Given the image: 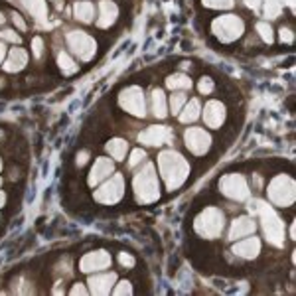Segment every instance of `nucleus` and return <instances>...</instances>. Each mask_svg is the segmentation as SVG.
<instances>
[{
  "label": "nucleus",
  "instance_id": "f257e3e1",
  "mask_svg": "<svg viewBox=\"0 0 296 296\" xmlns=\"http://www.w3.org/2000/svg\"><path fill=\"white\" fill-rule=\"evenodd\" d=\"M158 170L168 190H178L190 176V162L176 150H164L158 156Z\"/></svg>",
  "mask_w": 296,
  "mask_h": 296
},
{
  "label": "nucleus",
  "instance_id": "f03ea898",
  "mask_svg": "<svg viewBox=\"0 0 296 296\" xmlns=\"http://www.w3.org/2000/svg\"><path fill=\"white\" fill-rule=\"evenodd\" d=\"M251 211H255V213L259 215L263 231H265L269 243L280 247V245L284 243V223H282V219L277 215V211L267 204V202H261V200H255V202L251 204Z\"/></svg>",
  "mask_w": 296,
  "mask_h": 296
},
{
  "label": "nucleus",
  "instance_id": "7ed1b4c3",
  "mask_svg": "<svg viewBox=\"0 0 296 296\" xmlns=\"http://www.w3.org/2000/svg\"><path fill=\"white\" fill-rule=\"evenodd\" d=\"M132 188H134L136 200L140 204H152L160 198V186H158V176H156L154 164L148 162L146 166L134 176Z\"/></svg>",
  "mask_w": 296,
  "mask_h": 296
},
{
  "label": "nucleus",
  "instance_id": "20e7f679",
  "mask_svg": "<svg viewBox=\"0 0 296 296\" xmlns=\"http://www.w3.org/2000/svg\"><path fill=\"white\" fill-rule=\"evenodd\" d=\"M223 227H225V215H223L221 209H217V207H205L204 211L196 217V221H194L196 233L205 237V239L219 237Z\"/></svg>",
  "mask_w": 296,
  "mask_h": 296
},
{
  "label": "nucleus",
  "instance_id": "39448f33",
  "mask_svg": "<svg viewBox=\"0 0 296 296\" xmlns=\"http://www.w3.org/2000/svg\"><path fill=\"white\" fill-rule=\"evenodd\" d=\"M269 200L271 204L280 205V207H288V205L294 204L296 198V184L294 180L286 174H280L277 178H273V182L269 184Z\"/></svg>",
  "mask_w": 296,
  "mask_h": 296
},
{
  "label": "nucleus",
  "instance_id": "423d86ee",
  "mask_svg": "<svg viewBox=\"0 0 296 296\" xmlns=\"http://www.w3.org/2000/svg\"><path fill=\"white\" fill-rule=\"evenodd\" d=\"M211 32L215 34V38H219L221 42L229 44V42H235L237 38L243 36L245 24L235 14H225V16H219V18H215L211 22Z\"/></svg>",
  "mask_w": 296,
  "mask_h": 296
},
{
  "label": "nucleus",
  "instance_id": "0eeeda50",
  "mask_svg": "<svg viewBox=\"0 0 296 296\" xmlns=\"http://www.w3.org/2000/svg\"><path fill=\"white\" fill-rule=\"evenodd\" d=\"M65 40H67V48L71 50V54H75L81 61H89L95 56V52H97L95 40L89 34L81 32V30H71L65 36Z\"/></svg>",
  "mask_w": 296,
  "mask_h": 296
},
{
  "label": "nucleus",
  "instance_id": "6e6552de",
  "mask_svg": "<svg viewBox=\"0 0 296 296\" xmlns=\"http://www.w3.org/2000/svg\"><path fill=\"white\" fill-rule=\"evenodd\" d=\"M123 196H125V178H123V174H115V172L111 174V178L95 192V200L105 205L117 204Z\"/></svg>",
  "mask_w": 296,
  "mask_h": 296
},
{
  "label": "nucleus",
  "instance_id": "1a4fd4ad",
  "mask_svg": "<svg viewBox=\"0 0 296 296\" xmlns=\"http://www.w3.org/2000/svg\"><path fill=\"white\" fill-rule=\"evenodd\" d=\"M219 190L223 196L235 202H245L251 196V190L247 186V180L241 174H225L219 180Z\"/></svg>",
  "mask_w": 296,
  "mask_h": 296
},
{
  "label": "nucleus",
  "instance_id": "9d476101",
  "mask_svg": "<svg viewBox=\"0 0 296 296\" xmlns=\"http://www.w3.org/2000/svg\"><path fill=\"white\" fill-rule=\"evenodd\" d=\"M119 105H121L127 113L134 115V117H144V115H146L144 95H142V89L136 87V85L127 87L125 91L119 95Z\"/></svg>",
  "mask_w": 296,
  "mask_h": 296
},
{
  "label": "nucleus",
  "instance_id": "9b49d317",
  "mask_svg": "<svg viewBox=\"0 0 296 296\" xmlns=\"http://www.w3.org/2000/svg\"><path fill=\"white\" fill-rule=\"evenodd\" d=\"M184 140L186 146L192 154L196 156H204L205 152L211 148V136L205 129H200V127H190V129L184 132Z\"/></svg>",
  "mask_w": 296,
  "mask_h": 296
},
{
  "label": "nucleus",
  "instance_id": "f8f14e48",
  "mask_svg": "<svg viewBox=\"0 0 296 296\" xmlns=\"http://www.w3.org/2000/svg\"><path fill=\"white\" fill-rule=\"evenodd\" d=\"M138 140L146 146H160V144H166L172 140V130L168 127H160V125H152L144 129L138 134Z\"/></svg>",
  "mask_w": 296,
  "mask_h": 296
},
{
  "label": "nucleus",
  "instance_id": "ddd939ff",
  "mask_svg": "<svg viewBox=\"0 0 296 296\" xmlns=\"http://www.w3.org/2000/svg\"><path fill=\"white\" fill-rule=\"evenodd\" d=\"M111 267V255L107 251H93V253H87L81 263H79V269L83 273H99L103 269Z\"/></svg>",
  "mask_w": 296,
  "mask_h": 296
},
{
  "label": "nucleus",
  "instance_id": "4468645a",
  "mask_svg": "<svg viewBox=\"0 0 296 296\" xmlns=\"http://www.w3.org/2000/svg\"><path fill=\"white\" fill-rule=\"evenodd\" d=\"M225 117H227V111H225V105H223L221 101H209L205 105L204 123L209 129H219L225 123Z\"/></svg>",
  "mask_w": 296,
  "mask_h": 296
},
{
  "label": "nucleus",
  "instance_id": "2eb2a0df",
  "mask_svg": "<svg viewBox=\"0 0 296 296\" xmlns=\"http://www.w3.org/2000/svg\"><path fill=\"white\" fill-rule=\"evenodd\" d=\"M115 172V164H113L111 158H97L95 164L91 168V174H89V186H97L101 184L103 180H107Z\"/></svg>",
  "mask_w": 296,
  "mask_h": 296
},
{
  "label": "nucleus",
  "instance_id": "dca6fc26",
  "mask_svg": "<svg viewBox=\"0 0 296 296\" xmlns=\"http://www.w3.org/2000/svg\"><path fill=\"white\" fill-rule=\"evenodd\" d=\"M255 229H257V223L253 221V217H249V215H241V217H237L235 221L231 223L229 239L231 241L243 239V237H247V235H253Z\"/></svg>",
  "mask_w": 296,
  "mask_h": 296
},
{
  "label": "nucleus",
  "instance_id": "f3484780",
  "mask_svg": "<svg viewBox=\"0 0 296 296\" xmlns=\"http://www.w3.org/2000/svg\"><path fill=\"white\" fill-rule=\"evenodd\" d=\"M233 253L237 257H243V259H255L261 253V241L259 237H245V239L237 241L233 245Z\"/></svg>",
  "mask_w": 296,
  "mask_h": 296
},
{
  "label": "nucleus",
  "instance_id": "a211bd4d",
  "mask_svg": "<svg viewBox=\"0 0 296 296\" xmlns=\"http://www.w3.org/2000/svg\"><path fill=\"white\" fill-rule=\"evenodd\" d=\"M117 282V275L115 273H99V275H93L89 278V286H91L93 294H109L111 288Z\"/></svg>",
  "mask_w": 296,
  "mask_h": 296
},
{
  "label": "nucleus",
  "instance_id": "6ab92c4d",
  "mask_svg": "<svg viewBox=\"0 0 296 296\" xmlns=\"http://www.w3.org/2000/svg\"><path fill=\"white\" fill-rule=\"evenodd\" d=\"M117 16H119V8L115 2H111V0L99 2V20H97L99 28H111V24H115Z\"/></svg>",
  "mask_w": 296,
  "mask_h": 296
},
{
  "label": "nucleus",
  "instance_id": "aec40b11",
  "mask_svg": "<svg viewBox=\"0 0 296 296\" xmlns=\"http://www.w3.org/2000/svg\"><path fill=\"white\" fill-rule=\"evenodd\" d=\"M26 63H28V54H26V50L14 48V50L8 54L6 61H4V71H8V73H18V71H22V69L26 67Z\"/></svg>",
  "mask_w": 296,
  "mask_h": 296
},
{
  "label": "nucleus",
  "instance_id": "412c9836",
  "mask_svg": "<svg viewBox=\"0 0 296 296\" xmlns=\"http://www.w3.org/2000/svg\"><path fill=\"white\" fill-rule=\"evenodd\" d=\"M200 115H202V105H200V101H198V99H192V101H186L184 109L180 111V121L188 125V123L198 121Z\"/></svg>",
  "mask_w": 296,
  "mask_h": 296
},
{
  "label": "nucleus",
  "instance_id": "4be33fe9",
  "mask_svg": "<svg viewBox=\"0 0 296 296\" xmlns=\"http://www.w3.org/2000/svg\"><path fill=\"white\" fill-rule=\"evenodd\" d=\"M152 115L158 117V119H164L168 115V103H166V95L160 89H154L152 91Z\"/></svg>",
  "mask_w": 296,
  "mask_h": 296
},
{
  "label": "nucleus",
  "instance_id": "5701e85b",
  "mask_svg": "<svg viewBox=\"0 0 296 296\" xmlns=\"http://www.w3.org/2000/svg\"><path fill=\"white\" fill-rule=\"evenodd\" d=\"M73 12H75V18L85 22V24H91L93 20H95L93 18L95 16V6H93V2H87V0H79L75 4Z\"/></svg>",
  "mask_w": 296,
  "mask_h": 296
},
{
  "label": "nucleus",
  "instance_id": "b1692460",
  "mask_svg": "<svg viewBox=\"0 0 296 296\" xmlns=\"http://www.w3.org/2000/svg\"><path fill=\"white\" fill-rule=\"evenodd\" d=\"M127 150H129V142L123 140V138H113L111 142H107V152L111 154L115 160H125L127 156Z\"/></svg>",
  "mask_w": 296,
  "mask_h": 296
},
{
  "label": "nucleus",
  "instance_id": "393cba45",
  "mask_svg": "<svg viewBox=\"0 0 296 296\" xmlns=\"http://www.w3.org/2000/svg\"><path fill=\"white\" fill-rule=\"evenodd\" d=\"M166 85L172 91H188L192 89V79L184 73H174L166 79Z\"/></svg>",
  "mask_w": 296,
  "mask_h": 296
},
{
  "label": "nucleus",
  "instance_id": "a878e982",
  "mask_svg": "<svg viewBox=\"0 0 296 296\" xmlns=\"http://www.w3.org/2000/svg\"><path fill=\"white\" fill-rule=\"evenodd\" d=\"M22 4L26 6V10L36 16V18H46V12H48V6H46V0H22Z\"/></svg>",
  "mask_w": 296,
  "mask_h": 296
},
{
  "label": "nucleus",
  "instance_id": "bb28decb",
  "mask_svg": "<svg viewBox=\"0 0 296 296\" xmlns=\"http://www.w3.org/2000/svg\"><path fill=\"white\" fill-rule=\"evenodd\" d=\"M57 65H59V69H61L63 73H75V71H77V63H75L73 59L69 57V54H65V52H59V54H57Z\"/></svg>",
  "mask_w": 296,
  "mask_h": 296
},
{
  "label": "nucleus",
  "instance_id": "cd10ccee",
  "mask_svg": "<svg viewBox=\"0 0 296 296\" xmlns=\"http://www.w3.org/2000/svg\"><path fill=\"white\" fill-rule=\"evenodd\" d=\"M186 95L182 91H178V93H174L172 97H170V109H172V113L174 115H180V111L184 109V105H186Z\"/></svg>",
  "mask_w": 296,
  "mask_h": 296
},
{
  "label": "nucleus",
  "instance_id": "c85d7f7f",
  "mask_svg": "<svg viewBox=\"0 0 296 296\" xmlns=\"http://www.w3.org/2000/svg\"><path fill=\"white\" fill-rule=\"evenodd\" d=\"M257 32H259V36L263 38V42H265V44H273V42H275L273 28H271L267 22H259V24H257Z\"/></svg>",
  "mask_w": 296,
  "mask_h": 296
},
{
  "label": "nucleus",
  "instance_id": "c756f323",
  "mask_svg": "<svg viewBox=\"0 0 296 296\" xmlns=\"http://www.w3.org/2000/svg\"><path fill=\"white\" fill-rule=\"evenodd\" d=\"M204 6L207 8H215V10H227L235 6V0H202Z\"/></svg>",
  "mask_w": 296,
  "mask_h": 296
},
{
  "label": "nucleus",
  "instance_id": "7c9ffc66",
  "mask_svg": "<svg viewBox=\"0 0 296 296\" xmlns=\"http://www.w3.org/2000/svg\"><path fill=\"white\" fill-rule=\"evenodd\" d=\"M144 158H146V152H144L142 148H136V150H132V154H130V160H129V168H134L136 164H140Z\"/></svg>",
  "mask_w": 296,
  "mask_h": 296
},
{
  "label": "nucleus",
  "instance_id": "2f4dec72",
  "mask_svg": "<svg viewBox=\"0 0 296 296\" xmlns=\"http://www.w3.org/2000/svg\"><path fill=\"white\" fill-rule=\"evenodd\" d=\"M198 89H200L202 95H209L213 91V79L211 77H202L200 83H198Z\"/></svg>",
  "mask_w": 296,
  "mask_h": 296
},
{
  "label": "nucleus",
  "instance_id": "473e14b6",
  "mask_svg": "<svg viewBox=\"0 0 296 296\" xmlns=\"http://www.w3.org/2000/svg\"><path fill=\"white\" fill-rule=\"evenodd\" d=\"M130 292H132V286L129 280H121L117 286H113V294H130Z\"/></svg>",
  "mask_w": 296,
  "mask_h": 296
},
{
  "label": "nucleus",
  "instance_id": "72a5a7b5",
  "mask_svg": "<svg viewBox=\"0 0 296 296\" xmlns=\"http://www.w3.org/2000/svg\"><path fill=\"white\" fill-rule=\"evenodd\" d=\"M0 40L12 42V44H20V36L14 32V30H2V32H0Z\"/></svg>",
  "mask_w": 296,
  "mask_h": 296
},
{
  "label": "nucleus",
  "instance_id": "f704fd0d",
  "mask_svg": "<svg viewBox=\"0 0 296 296\" xmlns=\"http://www.w3.org/2000/svg\"><path fill=\"white\" fill-rule=\"evenodd\" d=\"M32 52H34V56L36 57L42 56V52H44V42H42V38H34V40H32Z\"/></svg>",
  "mask_w": 296,
  "mask_h": 296
},
{
  "label": "nucleus",
  "instance_id": "c9c22d12",
  "mask_svg": "<svg viewBox=\"0 0 296 296\" xmlns=\"http://www.w3.org/2000/svg\"><path fill=\"white\" fill-rule=\"evenodd\" d=\"M280 40H282V42H286V44H292L294 34H292L288 28H280Z\"/></svg>",
  "mask_w": 296,
  "mask_h": 296
},
{
  "label": "nucleus",
  "instance_id": "e433bc0d",
  "mask_svg": "<svg viewBox=\"0 0 296 296\" xmlns=\"http://www.w3.org/2000/svg\"><path fill=\"white\" fill-rule=\"evenodd\" d=\"M119 261H121L123 267H134V259L130 257L129 253H121V255H119Z\"/></svg>",
  "mask_w": 296,
  "mask_h": 296
},
{
  "label": "nucleus",
  "instance_id": "4c0bfd02",
  "mask_svg": "<svg viewBox=\"0 0 296 296\" xmlns=\"http://www.w3.org/2000/svg\"><path fill=\"white\" fill-rule=\"evenodd\" d=\"M12 22L18 26L20 32H24V30H26V22H24V20H22V16H20V14H16V12L12 14Z\"/></svg>",
  "mask_w": 296,
  "mask_h": 296
},
{
  "label": "nucleus",
  "instance_id": "58836bf2",
  "mask_svg": "<svg viewBox=\"0 0 296 296\" xmlns=\"http://www.w3.org/2000/svg\"><path fill=\"white\" fill-rule=\"evenodd\" d=\"M87 156H89V154H87L85 150H83V152H79V154H77V164H79V166H83V164L87 162Z\"/></svg>",
  "mask_w": 296,
  "mask_h": 296
},
{
  "label": "nucleus",
  "instance_id": "ea45409f",
  "mask_svg": "<svg viewBox=\"0 0 296 296\" xmlns=\"http://www.w3.org/2000/svg\"><path fill=\"white\" fill-rule=\"evenodd\" d=\"M71 294H87V290H85L83 284H75L73 288H71Z\"/></svg>",
  "mask_w": 296,
  "mask_h": 296
},
{
  "label": "nucleus",
  "instance_id": "a19ab883",
  "mask_svg": "<svg viewBox=\"0 0 296 296\" xmlns=\"http://www.w3.org/2000/svg\"><path fill=\"white\" fill-rule=\"evenodd\" d=\"M245 4H247L249 8H257V6H259V0H245Z\"/></svg>",
  "mask_w": 296,
  "mask_h": 296
},
{
  "label": "nucleus",
  "instance_id": "79ce46f5",
  "mask_svg": "<svg viewBox=\"0 0 296 296\" xmlns=\"http://www.w3.org/2000/svg\"><path fill=\"white\" fill-rule=\"evenodd\" d=\"M4 56H6V48H4V44L0 42V63H2V59H4Z\"/></svg>",
  "mask_w": 296,
  "mask_h": 296
},
{
  "label": "nucleus",
  "instance_id": "37998d69",
  "mask_svg": "<svg viewBox=\"0 0 296 296\" xmlns=\"http://www.w3.org/2000/svg\"><path fill=\"white\" fill-rule=\"evenodd\" d=\"M6 204V194L4 192H0V207Z\"/></svg>",
  "mask_w": 296,
  "mask_h": 296
},
{
  "label": "nucleus",
  "instance_id": "c03bdc74",
  "mask_svg": "<svg viewBox=\"0 0 296 296\" xmlns=\"http://www.w3.org/2000/svg\"><path fill=\"white\" fill-rule=\"evenodd\" d=\"M2 22H4V16H2V12H0V24H2Z\"/></svg>",
  "mask_w": 296,
  "mask_h": 296
},
{
  "label": "nucleus",
  "instance_id": "a18cd8bd",
  "mask_svg": "<svg viewBox=\"0 0 296 296\" xmlns=\"http://www.w3.org/2000/svg\"><path fill=\"white\" fill-rule=\"evenodd\" d=\"M2 85H4V81H2V79H0V87H2Z\"/></svg>",
  "mask_w": 296,
  "mask_h": 296
},
{
  "label": "nucleus",
  "instance_id": "49530a36",
  "mask_svg": "<svg viewBox=\"0 0 296 296\" xmlns=\"http://www.w3.org/2000/svg\"><path fill=\"white\" fill-rule=\"evenodd\" d=\"M0 170H2V160H0Z\"/></svg>",
  "mask_w": 296,
  "mask_h": 296
},
{
  "label": "nucleus",
  "instance_id": "de8ad7c7",
  "mask_svg": "<svg viewBox=\"0 0 296 296\" xmlns=\"http://www.w3.org/2000/svg\"><path fill=\"white\" fill-rule=\"evenodd\" d=\"M0 184H2V180H0Z\"/></svg>",
  "mask_w": 296,
  "mask_h": 296
}]
</instances>
